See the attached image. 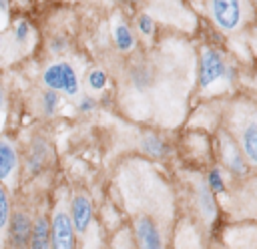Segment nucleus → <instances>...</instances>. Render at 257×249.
<instances>
[{
    "instance_id": "a878e982",
    "label": "nucleus",
    "mask_w": 257,
    "mask_h": 249,
    "mask_svg": "<svg viewBox=\"0 0 257 249\" xmlns=\"http://www.w3.org/2000/svg\"><path fill=\"white\" fill-rule=\"evenodd\" d=\"M0 12H6V0H0Z\"/></svg>"
},
{
    "instance_id": "2eb2a0df",
    "label": "nucleus",
    "mask_w": 257,
    "mask_h": 249,
    "mask_svg": "<svg viewBox=\"0 0 257 249\" xmlns=\"http://www.w3.org/2000/svg\"><path fill=\"white\" fill-rule=\"evenodd\" d=\"M10 199H8V193L6 189L0 185V233L10 225Z\"/></svg>"
},
{
    "instance_id": "0eeeda50",
    "label": "nucleus",
    "mask_w": 257,
    "mask_h": 249,
    "mask_svg": "<svg viewBox=\"0 0 257 249\" xmlns=\"http://www.w3.org/2000/svg\"><path fill=\"white\" fill-rule=\"evenodd\" d=\"M135 233L141 249H163V237L153 219L139 217L135 223Z\"/></svg>"
},
{
    "instance_id": "4be33fe9",
    "label": "nucleus",
    "mask_w": 257,
    "mask_h": 249,
    "mask_svg": "<svg viewBox=\"0 0 257 249\" xmlns=\"http://www.w3.org/2000/svg\"><path fill=\"white\" fill-rule=\"evenodd\" d=\"M78 108H80L82 112H90V110L94 108V100H92V98H88V96H84V98L78 102Z\"/></svg>"
},
{
    "instance_id": "6e6552de",
    "label": "nucleus",
    "mask_w": 257,
    "mask_h": 249,
    "mask_svg": "<svg viewBox=\"0 0 257 249\" xmlns=\"http://www.w3.org/2000/svg\"><path fill=\"white\" fill-rule=\"evenodd\" d=\"M32 227L34 225L30 223V217L26 213H22V211L14 213L10 217V241H12V245L18 249L24 247L32 237Z\"/></svg>"
},
{
    "instance_id": "dca6fc26",
    "label": "nucleus",
    "mask_w": 257,
    "mask_h": 249,
    "mask_svg": "<svg viewBox=\"0 0 257 249\" xmlns=\"http://www.w3.org/2000/svg\"><path fill=\"white\" fill-rule=\"evenodd\" d=\"M207 185L211 187V191H213L215 195H219V193L225 191V181H223V175H221V171H219L217 167L207 173Z\"/></svg>"
},
{
    "instance_id": "39448f33",
    "label": "nucleus",
    "mask_w": 257,
    "mask_h": 249,
    "mask_svg": "<svg viewBox=\"0 0 257 249\" xmlns=\"http://www.w3.org/2000/svg\"><path fill=\"white\" fill-rule=\"evenodd\" d=\"M50 233H52V249H74V223L72 217L58 209L52 217V225H50Z\"/></svg>"
},
{
    "instance_id": "6ab92c4d",
    "label": "nucleus",
    "mask_w": 257,
    "mask_h": 249,
    "mask_svg": "<svg viewBox=\"0 0 257 249\" xmlns=\"http://www.w3.org/2000/svg\"><path fill=\"white\" fill-rule=\"evenodd\" d=\"M137 28H139V32H141L143 36H151L153 30H155V22H153V18H151L149 14H139V18H137Z\"/></svg>"
},
{
    "instance_id": "f8f14e48",
    "label": "nucleus",
    "mask_w": 257,
    "mask_h": 249,
    "mask_svg": "<svg viewBox=\"0 0 257 249\" xmlns=\"http://www.w3.org/2000/svg\"><path fill=\"white\" fill-rule=\"evenodd\" d=\"M48 241H52V233L48 229V223L44 217H38L34 227H32L30 249H48Z\"/></svg>"
},
{
    "instance_id": "5701e85b",
    "label": "nucleus",
    "mask_w": 257,
    "mask_h": 249,
    "mask_svg": "<svg viewBox=\"0 0 257 249\" xmlns=\"http://www.w3.org/2000/svg\"><path fill=\"white\" fill-rule=\"evenodd\" d=\"M64 46H66V42H64V40H60V38L52 42V50H54V52H60V50H62Z\"/></svg>"
},
{
    "instance_id": "423d86ee",
    "label": "nucleus",
    "mask_w": 257,
    "mask_h": 249,
    "mask_svg": "<svg viewBox=\"0 0 257 249\" xmlns=\"http://www.w3.org/2000/svg\"><path fill=\"white\" fill-rule=\"evenodd\" d=\"M221 159H223V163L231 175H237V177L247 175L249 161L245 159L237 139H231L227 133H223V137H221Z\"/></svg>"
},
{
    "instance_id": "4468645a",
    "label": "nucleus",
    "mask_w": 257,
    "mask_h": 249,
    "mask_svg": "<svg viewBox=\"0 0 257 249\" xmlns=\"http://www.w3.org/2000/svg\"><path fill=\"white\" fill-rule=\"evenodd\" d=\"M143 149L145 153H149L151 157H165L167 155V145L161 137L157 135H147L143 137Z\"/></svg>"
},
{
    "instance_id": "aec40b11",
    "label": "nucleus",
    "mask_w": 257,
    "mask_h": 249,
    "mask_svg": "<svg viewBox=\"0 0 257 249\" xmlns=\"http://www.w3.org/2000/svg\"><path fill=\"white\" fill-rule=\"evenodd\" d=\"M133 80H135V84H137L139 88H145V86L151 82V74H149V70H147L145 66H139V68L133 72Z\"/></svg>"
},
{
    "instance_id": "f3484780",
    "label": "nucleus",
    "mask_w": 257,
    "mask_h": 249,
    "mask_svg": "<svg viewBox=\"0 0 257 249\" xmlns=\"http://www.w3.org/2000/svg\"><path fill=\"white\" fill-rule=\"evenodd\" d=\"M56 106H58V92L52 90V88H48V90L42 94V112L50 116V114H54Z\"/></svg>"
},
{
    "instance_id": "393cba45",
    "label": "nucleus",
    "mask_w": 257,
    "mask_h": 249,
    "mask_svg": "<svg viewBox=\"0 0 257 249\" xmlns=\"http://www.w3.org/2000/svg\"><path fill=\"white\" fill-rule=\"evenodd\" d=\"M2 104H4V90H2V84H0V108H2Z\"/></svg>"
},
{
    "instance_id": "1a4fd4ad",
    "label": "nucleus",
    "mask_w": 257,
    "mask_h": 249,
    "mask_svg": "<svg viewBox=\"0 0 257 249\" xmlns=\"http://www.w3.org/2000/svg\"><path fill=\"white\" fill-rule=\"evenodd\" d=\"M70 217H72V223H74V229L76 233H84L90 225V217H92V207H90V201L88 197L84 195H76L72 199V207H70Z\"/></svg>"
},
{
    "instance_id": "412c9836",
    "label": "nucleus",
    "mask_w": 257,
    "mask_h": 249,
    "mask_svg": "<svg viewBox=\"0 0 257 249\" xmlns=\"http://www.w3.org/2000/svg\"><path fill=\"white\" fill-rule=\"evenodd\" d=\"M28 22L26 20H18L16 24H14V38L18 40V42H24L26 38H28Z\"/></svg>"
},
{
    "instance_id": "ddd939ff",
    "label": "nucleus",
    "mask_w": 257,
    "mask_h": 249,
    "mask_svg": "<svg viewBox=\"0 0 257 249\" xmlns=\"http://www.w3.org/2000/svg\"><path fill=\"white\" fill-rule=\"evenodd\" d=\"M114 42H116L118 50H122V52L131 50L135 46V34H133V30L124 22H118L114 26Z\"/></svg>"
},
{
    "instance_id": "9d476101",
    "label": "nucleus",
    "mask_w": 257,
    "mask_h": 249,
    "mask_svg": "<svg viewBox=\"0 0 257 249\" xmlns=\"http://www.w3.org/2000/svg\"><path fill=\"white\" fill-rule=\"evenodd\" d=\"M16 163H18L16 149L12 147V143L0 139V181L12 175V171L16 169Z\"/></svg>"
},
{
    "instance_id": "f257e3e1",
    "label": "nucleus",
    "mask_w": 257,
    "mask_h": 249,
    "mask_svg": "<svg viewBox=\"0 0 257 249\" xmlns=\"http://www.w3.org/2000/svg\"><path fill=\"white\" fill-rule=\"evenodd\" d=\"M235 76H237V68L225 60L221 50H217L213 46H205L201 50V58H199V86L203 90L213 86L219 80L231 84L235 80Z\"/></svg>"
},
{
    "instance_id": "a211bd4d",
    "label": "nucleus",
    "mask_w": 257,
    "mask_h": 249,
    "mask_svg": "<svg viewBox=\"0 0 257 249\" xmlns=\"http://www.w3.org/2000/svg\"><path fill=\"white\" fill-rule=\"evenodd\" d=\"M88 86L92 90H102L106 86V74H104V70H100V68L90 70L88 72Z\"/></svg>"
},
{
    "instance_id": "20e7f679",
    "label": "nucleus",
    "mask_w": 257,
    "mask_h": 249,
    "mask_svg": "<svg viewBox=\"0 0 257 249\" xmlns=\"http://www.w3.org/2000/svg\"><path fill=\"white\" fill-rule=\"evenodd\" d=\"M42 82L46 88L64 92L68 96L78 94V76L68 62H54L46 66L42 72Z\"/></svg>"
},
{
    "instance_id": "9b49d317",
    "label": "nucleus",
    "mask_w": 257,
    "mask_h": 249,
    "mask_svg": "<svg viewBox=\"0 0 257 249\" xmlns=\"http://www.w3.org/2000/svg\"><path fill=\"white\" fill-rule=\"evenodd\" d=\"M213 191L207 183H201L199 185V191H197V201H199V211L201 215L207 219V221H213L215 219V213H217V207H215V199H213Z\"/></svg>"
},
{
    "instance_id": "b1692460",
    "label": "nucleus",
    "mask_w": 257,
    "mask_h": 249,
    "mask_svg": "<svg viewBox=\"0 0 257 249\" xmlns=\"http://www.w3.org/2000/svg\"><path fill=\"white\" fill-rule=\"evenodd\" d=\"M116 2H120V4H137L139 0H116Z\"/></svg>"
},
{
    "instance_id": "cd10ccee",
    "label": "nucleus",
    "mask_w": 257,
    "mask_h": 249,
    "mask_svg": "<svg viewBox=\"0 0 257 249\" xmlns=\"http://www.w3.org/2000/svg\"><path fill=\"white\" fill-rule=\"evenodd\" d=\"M0 44H2V38H0Z\"/></svg>"
},
{
    "instance_id": "7ed1b4c3",
    "label": "nucleus",
    "mask_w": 257,
    "mask_h": 249,
    "mask_svg": "<svg viewBox=\"0 0 257 249\" xmlns=\"http://www.w3.org/2000/svg\"><path fill=\"white\" fill-rule=\"evenodd\" d=\"M237 143L249 161V165L257 167V106L241 104V112L237 116Z\"/></svg>"
},
{
    "instance_id": "f03ea898",
    "label": "nucleus",
    "mask_w": 257,
    "mask_h": 249,
    "mask_svg": "<svg viewBox=\"0 0 257 249\" xmlns=\"http://www.w3.org/2000/svg\"><path fill=\"white\" fill-rule=\"evenodd\" d=\"M211 20L223 32H235L245 26L249 16L247 0H209Z\"/></svg>"
},
{
    "instance_id": "bb28decb",
    "label": "nucleus",
    "mask_w": 257,
    "mask_h": 249,
    "mask_svg": "<svg viewBox=\"0 0 257 249\" xmlns=\"http://www.w3.org/2000/svg\"><path fill=\"white\" fill-rule=\"evenodd\" d=\"M255 52H257V42H255Z\"/></svg>"
}]
</instances>
